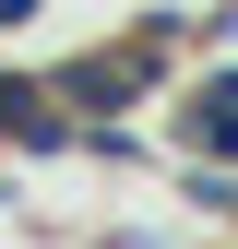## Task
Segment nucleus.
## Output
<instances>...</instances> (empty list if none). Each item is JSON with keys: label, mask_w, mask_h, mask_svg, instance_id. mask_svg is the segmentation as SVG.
<instances>
[{"label": "nucleus", "mask_w": 238, "mask_h": 249, "mask_svg": "<svg viewBox=\"0 0 238 249\" xmlns=\"http://www.w3.org/2000/svg\"><path fill=\"white\" fill-rule=\"evenodd\" d=\"M48 83H60V107H72V119H143L178 71H167V59H143L131 36H107V48H60Z\"/></svg>", "instance_id": "nucleus-1"}, {"label": "nucleus", "mask_w": 238, "mask_h": 249, "mask_svg": "<svg viewBox=\"0 0 238 249\" xmlns=\"http://www.w3.org/2000/svg\"><path fill=\"white\" fill-rule=\"evenodd\" d=\"M0 142H12V154H72V142H83V119L60 107V83H48V71H0Z\"/></svg>", "instance_id": "nucleus-2"}, {"label": "nucleus", "mask_w": 238, "mask_h": 249, "mask_svg": "<svg viewBox=\"0 0 238 249\" xmlns=\"http://www.w3.org/2000/svg\"><path fill=\"white\" fill-rule=\"evenodd\" d=\"M167 166H178V202H191V213L238 226V166H226V154H167Z\"/></svg>", "instance_id": "nucleus-3"}, {"label": "nucleus", "mask_w": 238, "mask_h": 249, "mask_svg": "<svg viewBox=\"0 0 238 249\" xmlns=\"http://www.w3.org/2000/svg\"><path fill=\"white\" fill-rule=\"evenodd\" d=\"M191 48H238V0H202V12H191Z\"/></svg>", "instance_id": "nucleus-4"}]
</instances>
